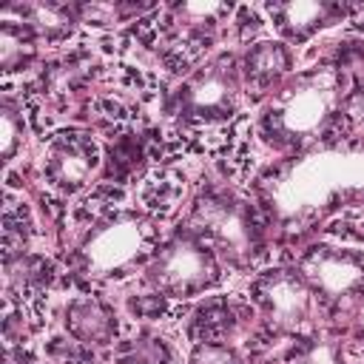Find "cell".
Segmentation results:
<instances>
[{"instance_id": "obj_1", "label": "cell", "mask_w": 364, "mask_h": 364, "mask_svg": "<svg viewBox=\"0 0 364 364\" xmlns=\"http://www.w3.org/2000/svg\"><path fill=\"white\" fill-rule=\"evenodd\" d=\"M341 77L336 71H310L284 85L262 114V134L276 148H304L336 117Z\"/></svg>"}, {"instance_id": "obj_2", "label": "cell", "mask_w": 364, "mask_h": 364, "mask_svg": "<svg viewBox=\"0 0 364 364\" xmlns=\"http://www.w3.org/2000/svg\"><path fill=\"white\" fill-rule=\"evenodd\" d=\"M156 253V230L139 213H114L91 228L77 250L80 270L91 279L125 276L136 264H148Z\"/></svg>"}, {"instance_id": "obj_3", "label": "cell", "mask_w": 364, "mask_h": 364, "mask_svg": "<svg viewBox=\"0 0 364 364\" xmlns=\"http://www.w3.org/2000/svg\"><path fill=\"white\" fill-rule=\"evenodd\" d=\"M148 282L168 299H191L219 282V264L205 239L191 228L176 230L145 267Z\"/></svg>"}, {"instance_id": "obj_4", "label": "cell", "mask_w": 364, "mask_h": 364, "mask_svg": "<svg viewBox=\"0 0 364 364\" xmlns=\"http://www.w3.org/2000/svg\"><path fill=\"white\" fill-rule=\"evenodd\" d=\"M239 102V71L230 57L196 68L176 91V114L191 122L228 119Z\"/></svg>"}, {"instance_id": "obj_5", "label": "cell", "mask_w": 364, "mask_h": 364, "mask_svg": "<svg viewBox=\"0 0 364 364\" xmlns=\"http://www.w3.org/2000/svg\"><path fill=\"white\" fill-rule=\"evenodd\" d=\"M191 228L199 239L213 242L225 256H230L236 264L242 259H250L259 250V233L253 228V219L242 202H233L219 193H208L193 205Z\"/></svg>"}, {"instance_id": "obj_6", "label": "cell", "mask_w": 364, "mask_h": 364, "mask_svg": "<svg viewBox=\"0 0 364 364\" xmlns=\"http://www.w3.org/2000/svg\"><path fill=\"white\" fill-rule=\"evenodd\" d=\"M250 293L276 333H293L310 310V287L296 270H267L253 284Z\"/></svg>"}, {"instance_id": "obj_7", "label": "cell", "mask_w": 364, "mask_h": 364, "mask_svg": "<svg viewBox=\"0 0 364 364\" xmlns=\"http://www.w3.org/2000/svg\"><path fill=\"white\" fill-rule=\"evenodd\" d=\"M299 273L324 299H347L364 290V253L344 247H313L301 256Z\"/></svg>"}, {"instance_id": "obj_8", "label": "cell", "mask_w": 364, "mask_h": 364, "mask_svg": "<svg viewBox=\"0 0 364 364\" xmlns=\"http://www.w3.org/2000/svg\"><path fill=\"white\" fill-rule=\"evenodd\" d=\"M97 168V145L82 134H60L46 159V176L65 193L80 191Z\"/></svg>"}, {"instance_id": "obj_9", "label": "cell", "mask_w": 364, "mask_h": 364, "mask_svg": "<svg viewBox=\"0 0 364 364\" xmlns=\"http://www.w3.org/2000/svg\"><path fill=\"white\" fill-rule=\"evenodd\" d=\"M270 14L276 20V28L290 43H304L318 28L336 23L347 14V6L338 3H316V0H299V3H273Z\"/></svg>"}, {"instance_id": "obj_10", "label": "cell", "mask_w": 364, "mask_h": 364, "mask_svg": "<svg viewBox=\"0 0 364 364\" xmlns=\"http://www.w3.org/2000/svg\"><path fill=\"white\" fill-rule=\"evenodd\" d=\"M290 63H293V57L284 43H273V40L256 43L245 54V63H242V80H245L247 94L253 91L259 97V94L270 91L290 71Z\"/></svg>"}, {"instance_id": "obj_11", "label": "cell", "mask_w": 364, "mask_h": 364, "mask_svg": "<svg viewBox=\"0 0 364 364\" xmlns=\"http://www.w3.org/2000/svg\"><path fill=\"white\" fill-rule=\"evenodd\" d=\"M65 327L82 344H108L117 333V318L100 299H74L65 310Z\"/></svg>"}, {"instance_id": "obj_12", "label": "cell", "mask_w": 364, "mask_h": 364, "mask_svg": "<svg viewBox=\"0 0 364 364\" xmlns=\"http://www.w3.org/2000/svg\"><path fill=\"white\" fill-rule=\"evenodd\" d=\"M20 23L46 40H60L71 31V11L57 3H31L20 9Z\"/></svg>"}, {"instance_id": "obj_13", "label": "cell", "mask_w": 364, "mask_h": 364, "mask_svg": "<svg viewBox=\"0 0 364 364\" xmlns=\"http://www.w3.org/2000/svg\"><path fill=\"white\" fill-rule=\"evenodd\" d=\"M34 57V31L20 20H6L0 26V63L6 71L23 68Z\"/></svg>"}, {"instance_id": "obj_14", "label": "cell", "mask_w": 364, "mask_h": 364, "mask_svg": "<svg viewBox=\"0 0 364 364\" xmlns=\"http://www.w3.org/2000/svg\"><path fill=\"white\" fill-rule=\"evenodd\" d=\"M233 330V313L225 301H210L199 310L196 321H193V333L202 338V341H216L219 336L230 333Z\"/></svg>"}, {"instance_id": "obj_15", "label": "cell", "mask_w": 364, "mask_h": 364, "mask_svg": "<svg viewBox=\"0 0 364 364\" xmlns=\"http://www.w3.org/2000/svg\"><path fill=\"white\" fill-rule=\"evenodd\" d=\"M191 364H245L242 355L222 341H199L191 353Z\"/></svg>"}, {"instance_id": "obj_16", "label": "cell", "mask_w": 364, "mask_h": 364, "mask_svg": "<svg viewBox=\"0 0 364 364\" xmlns=\"http://www.w3.org/2000/svg\"><path fill=\"white\" fill-rule=\"evenodd\" d=\"M23 136V122L17 119V111L11 105H3V159L9 162L20 145Z\"/></svg>"}, {"instance_id": "obj_17", "label": "cell", "mask_w": 364, "mask_h": 364, "mask_svg": "<svg viewBox=\"0 0 364 364\" xmlns=\"http://www.w3.org/2000/svg\"><path fill=\"white\" fill-rule=\"evenodd\" d=\"M347 111H350L355 119H364V88H358L355 94L347 97Z\"/></svg>"}, {"instance_id": "obj_18", "label": "cell", "mask_w": 364, "mask_h": 364, "mask_svg": "<svg viewBox=\"0 0 364 364\" xmlns=\"http://www.w3.org/2000/svg\"><path fill=\"white\" fill-rule=\"evenodd\" d=\"M347 17H350V23H353L355 28H364V3L347 6Z\"/></svg>"}, {"instance_id": "obj_19", "label": "cell", "mask_w": 364, "mask_h": 364, "mask_svg": "<svg viewBox=\"0 0 364 364\" xmlns=\"http://www.w3.org/2000/svg\"><path fill=\"white\" fill-rule=\"evenodd\" d=\"M358 324H361V333H364V310H361V318H358Z\"/></svg>"}]
</instances>
